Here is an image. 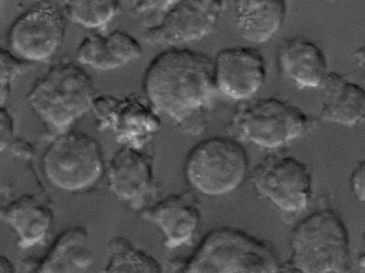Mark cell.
Here are the masks:
<instances>
[{"label":"cell","instance_id":"obj_26","mask_svg":"<svg viewBox=\"0 0 365 273\" xmlns=\"http://www.w3.org/2000/svg\"><path fill=\"white\" fill-rule=\"evenodd\" d=\"M1 150L7 147L13 138L14 122L12 115L4 105L1 106Z\"/></svg>","mask_w":365,"mask_h":273},{"label":"cell","instance_id":"obj_19","mask_svg":"<svg viewBox=\"0 0 365 273\" xmlns=\"http://www.w3.org/2000/svg\"><path fill=\"white\" fill-rule=\"evenodd\" d=\"M2 220L18 236V245L27 248L43 241L53 223L51 209L32 195H24L1 209Z\"/></svg>","mask_w":365,"mask_h":273},{"label":"cell","instance_id":"obj_21","mask_svg":"<svg viewBox=\"0 0 365 273\" xmlns=\"http://www.w3.org/2000/svg\"><path fill=\"white\" fill-rule=\"evenodd\" d=\"M108 260L104 272L160 273L158 262L145 252L135 248L124 237L115 236L107 246Z\"/></svg>","mask_w":365,"mask_h":273},{"label":"cell","instance_id":"obj_13","mask_svg":"<svg viewBox=\"0 0 365 273\" xmlns=\"http://www.w3.org/2000/svg\"><path fill=\"white\" fill-rule=\"evenodd\" d=\"M107 176L113 193L135 209L155 193L153 158L140 149L124 145L117 150L109 162Z\"/></svg>","mask_w":365,"mask_h":273},{"label":"cell","instance_id":"obj_10","mask_svg":"<svg viewBox=\"0 0 365 273\" xmlns=\"http://www.w3.org/2000/svg\"><path fill=\"white\" fill-rule=\"evenodd\" d=\"M91 110L99 128L110 130L118 142L136 149L140 150L161 125L156 110L135 95L96 96Z\"/></svg>","mask_w":365,"mask_h":273},{"label":"cell","instance_id":"obj_24","mask_svg":"<svg viewBox=\"0 0 365 273\" xmlns=\"http://www.w3.org/2000/svg\"><path fill=\"white\" fill-rule=\"evenodd\" d=\"M178 0H130L132 9L139 14L164 13Z\"/></svg>","mask_w":365,"mask_h":273},{"label":"cell","instance_id":"obj_14","mask_svg":"<svg viewBox=\"0 0 365 273\" xmlns=\"http://www.w3.org/2000/svg\"><path fill=\"white\" fill-rule=\"evenodd\" d=\"M142 217L162 231L167 247L175 248L192 237L200 222V212L195 194L186 191L168 195L144 210Z\"/></svg>","mask_w":365,"mask_h":273},{"label":"cell","instance_id":"obj_2","mask_svg":"<svg viewBox=\"0 0 365 273\" xmlns=\"http://www.w3.org/2000/svg\"><path fill=\"white\" fill-rule=\"evenodd\" d=\"M292 254L279 272L342 273L349 269V239L341 217L329 208L300 221L291 237Z\"/></svg>","mask_w":365,"mask_h":273},{"label":"cell","instance_id":"obj_1","mask_svg":"<svg viewBox=\"0 0 365 273\" xmlns=\"http://www.w3.org/2000/svg\"><path fill=\"white\" fill-rule=\"evenodd\" d=\"M143 88L158 113L174 120L181 132L198 135L217 91L212 59L196 50L168 48L148 63Z\"/></svg>","mask_w":365,"mask_h":273},{"label":"cell","instance_id":"obj_11","mask_svg":"<svg viewBox=\"0 0 365 273\" xmlns=\"http://www.w3.org/2000/svg\"><path fill=\"white\" fill-rule=\"evenodd\" d=\"M66 21L60 9L53 3H38L21 14L8 33L9 50L29 61L50 58L61 45Z\"/></svg>","mask_w":365,"mask_h":273},{"label":"cell","instance_id":"obj_28","mask_svg":"<svg viewBox=\"0 0 365 273\" xmlns=\"http://www.w3.org/2000/svg\"><path fill=\"white\" fill-rule=\"evenodd\" d=\"M354 56L359 66L365 70V46L355 50Z\"/></svg>","mask_w":365,"mask_h":273},{"label":"cell","instance_id":"obj_18","mask_svg":"<svg viewBox=\"0 0 365 273\" xmlns=\"http://www.w3.org/2000/svg\"><path fill=\"white\" fill-rule=\"evenodd\" d=\"M235 19L245 40L268 41L283 26L287 15L285 0H235Z\"/></svg>","mask_w":365,"mask_h":273},{"label":"cell","instance_id":"obj_29","mask_svg":"<svg viewBox=\"0 0 365 273\" xmlns=\"http://www.w3.org/2000/svg\"><path fill=\"white\" fill-rule=\"evenodd\" d=\"M15 268L12 264L6 257L1 256L0 261V272H14Z\"/></svg>","mask_w":365,"mask_h":273},{"label":"cell","instance_id":"obj_22","mask_svg":"<svg viewBox=\"0 0 365 273\" xmlns=\"http://www.w3.org/2000/svg\"><path fill=\"white\" fill-rule=\"evenodd\" d=\"M63 3L70 19L88 29L106 25L120 8V0H63Z\"/></svg>","mask_w":365,"mask_h":273},{"label":"cell","instance_id":"obj_3","mask_svg":"<svg viewBox=\"0 0 365 273\" xmlns=\"http://www.w3.org/2000/svg\"><path fill=\"white\" fill-rule=\"evenodd\" d=\"M280 266L269 243L244 230L225 226L204 236L181 272L276 273Z\"/></svg>","mask_w":365,"mask_h":273},{"label":"cell","instance_id":"obj_4","mask_svg":"<svg viewBox=\"0 0 365 273\" xmlns=\"http://www.w3.org/2000/svg\"><path fill=\"white\" fill-rule=\"evenodd\" d=\"M96 96L93 79L70 61L51 66L29 91L27 100L36 115L51 129L65 132L92 109Z\"/></svg>","mask_w":365,"mask_h":273},{"label":"cell","instance_id":"obj_12","mask_svg":"<svg viewBox=\"0 0 365 273\" xmlns=\"http://www.w3.org/2000/svg\"><path fill=\"white\" fill-rule=\"evenodd\" d=\"M212 61L217 90L227 98L247 101L264 83L266 62L255 48H225L218 51Z\"/></svg>","mask_w":365,"mask_h":273},{"label":"cell","instance_id":"obj_15","mask_svg":"<svg viewBox=\"0 0 365 273\" xmlns=\"http://www.w3.org/2000/svg\"><path fill=\"white\" fill-rule=\"evenodd\" d=\"M319 88L322 120L353 126L365 119V89L359 84L331 71Z\"/></svg>","mask_w":365,"mask_h":273},{"label":"cell","instance_id":"obj_9","mask_svg":"<svg viewBox=\"0 0 365 273\" xmlns=\"http://www.w3.org/2000/svg\"><path fill=\"white\" fill-rule=\"evenodd\" d=\"M223 8L224 0H178L144 29L143 38L168 48L200 40L215 29Z\"/></svg>","mask_w":365,"mask_h":273},{"label":"cell","instance_id":"obj_8","mask_svg":"<svg viewBox=\"0 0 365 273\" xmlns=\"http://www.w3.org/2000/svg\"><path fill=\"white\" fill-rule=\"evenodd\" d=\"M252 181L259 193L287 212L304 210L311 198V172L291 156H266L253 170Z\"/></svg>","mask_w":365,"mask_h":273},{"label":"cell","instance_id":"obj_25","mask_svg":"<svg viewBox=\"0 0 365 273\" xmlns=\"http://www.w3.org/2000/svg\"><path fill=\"white\" fill-rule=\"evenodd\" d=\"M350 187L354 197L365 202V160L359 163L350 177Z\"/></svg>","mask_w":365,"mask_h":273},{"label":"cell","instance_id":"obj_23","mask_svg":"<svg viewBox=\"0 0 365 273\" xmlns=\"http://www.w3.org/2000/svg\"><path fill=\"white\" fill-rule=\"evenodd\" d=\"M0 52V98L1 106L4 105L9 97L12 81L18 76L24 73L31 63L19 57L10 50L1 48Z\"/></svg>","mask_w":365,"mask_h":273},{"label":"cell","instance_id":"obj_20","mask_svg":"<svg viewBox=\"0 0 365 273\" xmlns=\"http://www.w3.org/2000/svg\"><path fill=\"white\" fill-rule=\"evenodd\" d=\"M88 232L82 226L67 228L56 237L34 272H73L88 268L93 254L88 248Z\"/></svg>","mask_w":365,"mask_h":273},{"label":"cell","instance_id":"obj_17","mask_svg":"<svg viewBox=\"0 0 365 273\" xmlns=\"http://www.w3.org/2000/svg\"><path fill=\"white\" fill-rule=\"evenodd\" d=\"M143 52L139 41L130 34L115 30L107 34L86 36L76 50L77 60L101 71L120 68L138 58Z\"/></svg>","mask_w":365,"mask_h":273},{"label":"cell","instance_id":"obj_5","mask_svg":"<svg viewBox=\"0 0 365 273\" xmlns=\"http://www.w3.org/2000/svg\"><path fill=\"white\" fill-rule=\"evenodd\" d=\"M247 101L235 110L230 127L239 138L258 146L281 147L303 136L312 126V120L302 109L286 101L267 97Z\"/></svg>","mask_w":365,"mask_h":273},{"label":"cell","instance_id":"obj_16","mask_svg":"<svg viewBox=\"0 0 365 273\" xmlns=\"http://www.w3.org/2000/svg\"><path fill=\"white\" fill-rule=\"evenodd\" d=\"M277 59L282 73L301 88H319L327 74V59L315 42L302 36L286 38Z\"/></svg>","mask_w":365,"mask_h":273},{"label":"cell","instance_id":"obj_30","mask_svg":"<svg viewBox=\"0 0 365 273\" xmlns=\"http://www.w3.org/2000/svg\"><path fill=\"white\" fill-rule=\"evenodd\" d=\"M328 1H336V0H328Z\"/></svg>","mask_w":365,"mask_h":273},{"label":"cell","instance_id":"obj_27","mask_svg":"<svg viewBox=\"0 0 365 273\" xmlns=\"http://www.w3.org/2000/svg\"><path fill=\"white\" fill-rule=\"evenodd\" d=\"M7 146H9L10 151L14 155L21 159H29L34 153L32 145L21 138L11 140Z\"/></svg>","mask_w":365,"mask_h":273},{"label":"cell","instance_id":"obj_6","mask_svg":"<svg viewBox=\"0 0 365 273\" xmlns=\"http://www.w3.org/2000/svg\"><path fill=\"white\" fill-rule=\"evenodd\" d=\"M41 165L52 185L68 192L90 188L104 170L103 153L98 141L76 130L63 132L53 140L41 156Z\"/></svg>","mask_w":365,"mask_h":273},{"label":"cell","instance_id":"obj_7","mask_svg":"<svg viewBox=\"0 0 365 273\" xmlns=\"http://www.w3.org/2000/svg\"><path fill=\"white\" fill-rule=\"evenodd\" d=\"M247 155L236 140L212 137L196 144L185 163L188 182L207 195L227 194L241 183L247 168Z\"/></svg>","mask_w":365,"mask_h":273}]
</instances>
